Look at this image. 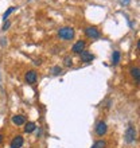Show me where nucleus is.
Segmentation results:
<instances>
[{
    "instance_id": "f257e3e1",
    "label": "nucleus",
    "mask_w": 140,
    "mask_h": 148,
    "mask_svg": "<svg viewBox=\"0 0 140 148\" xmlns=\"http://www.w3.org/2000/svg\"><path fill=\"white\" fill-rule=\"evenodd\" d=\"M74 35H75V32H74L73 27H62L58 30V36L63 40H71Z\"/></svg>"
},
{
    "instance_id": "f03ea898",
    "label": "nucleus",
    "mask_w": 140,
    "mask_h": 148,
    "mask_svg": "<svg viewBox=\"0 0 140 148\" xmlns=\"http://www.w3.org/2000/svg\"><path fill=\"white\" fill-rule=\"evenodd\" d=\"M124 140L127 144H132L136 141V129L133 128L132 125H128L125 129V135H124Z\"/></svg>"
},
{
    "instance_id": "7ed1b4c3",
    "label": "nucleus",
    "mask_w": 140,
    "mask_h": 148,
    "mask_svg": "<svg viewBox=\"0 0 140 148\" xmlns=\"http://www.w3.org/2000/svg\"><path fill=\"white\" fill-rule=\"evenodd\" d=\"M84 31H85V35L90 39H100L101 38V32H100V30H98L97 27H94V26L86 27Z\"/></svg>"
},
{
    "instance_id": "20e7f679",
    "label": "nucleus",
    "mask_w": 140,
    "mask_h": 148,
    "mask_svg": "<svg viewBox=\"0 0 140 148\" xmlns=\"http://www.w3.org/2000/svg\"><path fill=\"white\" fill-rule=\"evenodd\" d=\"M106 131H108V125H106V123L105 121H98L97 124H96V135L100 137H102L106 133Z\"/></svg>"
},
{
    "instance_id": "39448f33",
    "label": "nucleus",
    "mask_w": 140,
    "mask_h": 148,
    "mask_svg": "<svg viewBox=\"0 0 140 148\" xmlns=\"http://www.w3.org/2000/svg\"><path fill=\"white\" fill-rule=\"evenodd\" d=\"M85 47H86L85 40H77L73 45V47H71V51H73L74 54H81L82 51L85 50Z\"/></svg>"
},
{
    "instance_id": "423d86ee",
    "label": "nucleus",
    "mask_w": 140,
    "mask_h": 148,
    "mask_svg": "<svg viewBox=\"0 0 140 148\" xmlns=\"http://www.w3.org/2000/svg\"><path fill=\"white\" fill-rule=\"evenodd\" d=\"M24 79H26V82H27L28 85H32V84H35L36 79H38V74H36L35 70H28L27 73H26V75H24Z\"/></svg>"
},
{
    "instance_id": "0eeeda50",
    "label": "nucleus",
    "mask_w": 140,
    "mask_h": 148,
    "mask_svg": "<svg viewBox=\"0 0 140 148\" xmlns=\"http://www.w3.org/2000/svg\"><path fill=\"white\" fill-rule=\"evenodd\" d=\"M24 144V139L20 135H18V136H15L14 139L11 140V143H10V147L11 148H22Z\"/></svg>"
},
{
    "instance_id": "6e6552de",
    "label": "nucleus",
    "mask_w": 140,
    "mask_h": 148,
    "mask_svg": "<svg viewBox=\"0 0 140 148\" xmlns=\"http://www.w3.org/2000/svg\"><path fill=\"white\" fill-rule=\"evenodd\" d=\"M80 58H81V62H84V63H89V62H92L94 59V55L90 53V51H82L81 54H80Z\"/></svg>"
},
{
    "instance_id": "1a4fd4ad",
    "label": "nucleus",
    "mask_w": 140,
    "mask_h": 148,
    "mask_svg": "<svg viewBox=\"0 0 140 148\" xmlns=\"http://www.w3.org/2000/svg\"><path fill=\"white\" fill-rule=\"evenodd\" d=\"M12 123L15 125H24L26 117H24L23 114H15V116H12Z\"/></svg>"
},
{
    "instance_id": "9d476101",
    "label": "nucleus",
    "mask_w": 140,
    "mask_h": 148,
    "mask_svg": "<svg viewBox=\"0 0 140 148\" xmlns=\"http://www.w3.org/2000/svg\"><path fill=\"white\" fill-rule=\"evenodd\" d=\"M36 129V124H35L34 121H27V123H24V132L26 133H32Z\"/></svg>"
},
{
    "instance_id": "9b49d317",
    "label": "nucleus",
    "mask_w": 140,
    "mask_h": 148,
    "mask_svg": "<svg viewBox=\"0 0 140 148\" xmlns=\"http://www.w3.org/2000/svg\"><path fill=\"white\" fill-rule=\"evenodd\" d=\"M131 75L135 78V81L139 82V79H140V69H139V66H135V67L131 69Z\"/></svg>"
},
{
    "instance_id": "f8f14e48",
    "label": "nucleus",
    "mask_w": 140,
    "mask_h": 148,
    "mask_svg": "<svg viewBox=\"0 0 140 148\" xmlns=\"http://www.w3.org/2000/svg\"><path fill=\"white\" fill-rule=\"evenodd\" d=\"M120 58H121L120 51H117V50L113 51V54H112V63L113 65H117V63L120 62Z\"/></svg>"
},
{
    "instance_id": "ddd939ff",
    "label": "nucleus",
    "mask_w": 140,
    "mask_h": 148,
    "mask_svg": "<svg viewBox=\"0 0 140 148\" xmlns=\"http://www.w3.org/2000/svg\"><path fill=\"white\" fill-rule=\"evenodd\" d=\"M15 11H18V7H10V8H8L7 11H5V12L3 14V20H4V22H5V20L8 19V16L11 15L12 12H15Z\"/></svg>"
},
{
    "instance_id": "4468645a",
    "label": "nucleus",
    "mask_w": 140,
    "mask_h": 148,
    "mask_svg": "<svg viewBox=\"0 0 140 148\" xmlns=\"http://www.w3.org/2000/svg\"><path fill=\"white\" fill-rule=\"evenodd\" d=\"M106 141L105 140H97L94 141V144L92 145V148H106Z\"/></svg>"
},
{
    "instance_id": "2eb2a0df",
    "label": "nucleus",
    "mask_w": 140,
    "mask_h": 148,
    "mask_svg": "<svg viewBox=\"0 0 140 148\" xmlns=\"http://www.w3.org/2000/svg\"><path fill=\"white\" fill-rule=\"evenodd\" d=\"M51 73H53V75H59V74H62V67L61 66H53L51 67Z\"/></svg>"
},
{
    "instance_id": "dca6fc26",
    "label": "nucleus",
    "mask_w": 140,
    "mask_h": 148,
    "mask_svg": "<svg viewBox=\"0 0 140 148\" xmlns=\"http://www.w3.org/2000/svg\"><path fill=\"white\" fill-rule=\"evenodd\" d=\"M63 65L66 67H70V66H73V58L71 57H65V59H63Z\"/></svg>"
},
{
    "instance_id": "f3484780",
    "label": "nucleus",
    "mask_w": 140,
    "mask_h": 148,
    "mask_svg": "<svg viewBox=\"0 0 140 148\" xmlns=\"http://www.w3.org/2000/svg\"><path fill=\"white\" fill-rule=\"evenodd\" d=\"M10 27H11V22H4L3 27H1V31H7Z\"/></svg>"
},
{
    "instance_id": "a211bd4d",
    "label": "nucleus",
    "mask_w": 140,
    "mask_h": 148,
    "mask_svg": "<svg viewBox=\"0 0 140 148\" xmlns=\"http://www.w3.org/2000/svg\"><path fill=\"white\" fill-rule=\"evenodd\" d=\"M119 1H120L121 5H128V4L131 3V0H119Z\"/></svg>"
},
{
    "instance_id": "6ab92c4d",
    "label": "nucleus",
    "mask_w": 140,
    "mask_h": 148,
    "mask_svg": "<svg viewBox=\"0 0 140 148\" xmlns=\"http://www.w3.org/2000/svg\"><path fill=\"white\" fill-rule=\"evenodd\" d=\"M1 46H7V38H1Z\"/></svg>"
},
{
    "instance_id": "aec40b11",
    "label": "nucleus",
    "mask_w": 140,
    "mask_h": 148,
    "mask_svg": "<svg viewBox=\"0 0 140 148\" xmlns=\"http://www.w3.org/2000/svg\"><path fill=\"white\" fill-rule=\"evenodd\" d=\"M3 139H4V137H3V135H1V133H0V144H1V143H3Z\"/></svg>"
},
{
    "instance_id": "412c9836",
    "label": "nucleus",
    "mask_w": 140,
    "mask_h": 148,
    "mask_svg": "<svg viewBox=\"0 0 140 148\" xmlns=\"http://www.w3.org/2000/svg\"><path fill=\"white\" fill-rule=\"evenodd\" d=\"M35 65H40V63H42V62H40V59H38V61H35Z\"/></svg>"
}]
</instances>
